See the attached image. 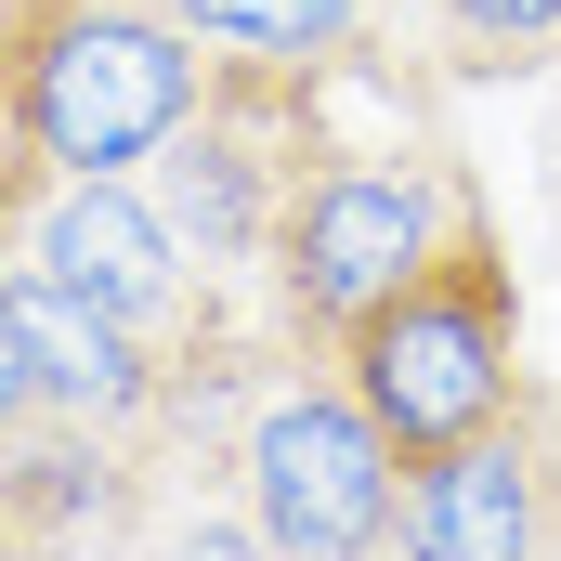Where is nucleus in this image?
Masks as SVG:
<instances>
[{"label": "nucleus", "instance_id": "1", "mask_svg": "<svg viewBox=\"0 0 561 561\" xmlns=\"http://www.w3.org/2000/svg\"><path fill=\"white\" fill-rule=\"evenodd\" d=\"M340 379H353L366 419L392 431L405 470L444 457V444H470V431L523 392V287H510V249H496L483 196L457 209V236L431 249L419 275L340 340Z\"/></svg>", "mask_w": 561, "mask_h": 561}, {"label": "nucleus", "instance_id": "2", "mask_svg": "<svg viewBox=\"0 0 561 561\" xmlns=\"http://www.w3.org/2000/svg\"><path fill=\"white\" fill-rule=\"evenodd\" d=\"M26 131L66 183H144L157 144L209 105V39L157 0H0Z\"/></svg>", "mask_w": 561, "mask_h": 561}, {"label": "nucleus", "instance_id": "3", "mask_svg": "<svg viewBox=\"0 0 561 561\" xmlns=\"http://www.w3.org/2000/svg\"><path fill=\"white\" fill-rule=\"evenodd\" d=\"M457 209H470V183L444 157H405V144H327V157H300V183H287V209H275V249H262L287 340L340 353L457 236Z\"/></svg>", "mask_w": 561, "mask_h": 561}, {"label": "nucleus", "instance_id": "4", "mask_svg": "<svg viewBox=\"0 0 561 561\" xmlns=\"http://www.w3.org/2000/svg\"><path fill=\"white\" fill-rule=\"evenodd\" d=\"M236 470H249V523L275 536V561H353V549H392L405 457H392V431L353 405V379H287L275 405L249 419Z\"/></svg>", "mask_w": 561, "mask_h": 561}, {"label": "nucleus", "instance_id": "5", "mask_svg": "<svg viewBox=\"0 0 561 561\" xmlns=\"http://www.w3.org/2000/svg\"><path fill=\"white\" fill-rule=\"evenodd\" d=\"M300 66H249V53H209V105L157 144V209L196 262H262L275 249V209L300 183Z\"/></svg>", "mask_w": 561, "mask_h": 561}, {"label": "nucleus", "instance_id": "6", "mask_svg": "<svg viewBox=\"0 0 561 561\" xmlns=\"http://www.w3.org/2000/svg\"><path fill=\"white\" fill-rule=\"evenodd\" d=\"M392 536H405V561H549V536H561V419H549V392H510L470 444L419 457Z\"/></svg>", "mask_w": 561, "mask_h": 561}, {"label": "nucleus", "instance_id": "7", "mask_svg": "<svg viewBox=\"0 0 561 561\" xmlns=\"http://www.w3.org/2000/svg\"><path fill=\"white\" fill-rule=\"evenodd\" d=\"M13 249H26V262H53L79 300L131 313V327H209V262L170 236L157 183H66V170H53Z\"/></svg>", "mask_w": 561, "mask_h": 561}, {"label": "nucleus", "instance_id": "8", "mask_svg": "<svg viewBox=\"0 0 561 561\" xmlns=\"http://www.w3.org/2000/svg\"><path fill=\"white\" fill-rule=\"evenodd\" d=\"M0 313H13V340H26V366H39V392H53V419L144 431L170 392H183V366L157 353V327L79 300V287L53 275V262H26V249H0Z\"/></svg>", "mask_w": 561, "mask_h": 561}, {"label": "nucleus", "instance_id": "9", "mask_svg": "<svg viewBox=\"0 0 561 561\" xmlns=\"http://www.w3.org/2000/svg\"><path fill=\"white\" fill-rule=\"evenodd\" d=\"M118 457H105V431L92 419H66V444H26L13 470H0V523L26 536L39 561H66V549H92L105 523H118Z\"/></svg>", "mask_w": 561, "mask_h": 561}, {"label": "nucleus", "instance_id": "10", "mask_svg": "<svg viewBox=\"0 0 561 561\" xmlns=\"http://www.w3.org/2000/svg\"><path fill=\"white\" fill-rule=\"evenodd\" d=\"M170 26H196L209 53H249V66H300V79H327V66H353L366 53V0H157Z\"/></svg>", "mask_w": 561, "mask_h": 561}, {"label": "nucleus", "instance_id": "11", "mask_svg": "<svg viewBox=\"0 0 561 561\" xmlns=\"http://www.w3.org/2000/svg\"><path fill=\"white\" fill-rule=\"evenodd\" d=\"M431 13H444V53H457L470 79L549 66V53H561V0H431Z\"/></svg>", "mask_w": 561, "mask_h": 561}, {"label": "nucleus", "instance_id": "12", "mask_svg": "<svg viewBox=\"0 0 561 561\" xmlns=\"http://www.w3.org/2000/svg\"><path fill=\"white\" fill-rule=\"evenodd\" d=\"M39 183H53V157H39V131H26V92H13V26H0V249L26 236Z\"/></svg>", "mask_w": 561, "mask_h": 561}, {"label": "nucleus", "instance_id": "13", "mask_svg": "<svg viewBox=\"0 0 561 561\" xmlns=\"http://www.w3.org/2000/svg\"><path fill=\"white\" fill-rule=\"evenodd\" d=\"M144 561H275V536H262V523H222V510H196V523H170Z\"/></svg>", "mask_w": 561, "mask_h": 561}, {"label": "nucleus", "instance_id": "14", "mask_svg": "<svg viewBox=\"0 0 561 561\" xmlns=\"http://www.w3.org/2000/svg\"><path fill=\"white\" fill-rule=\"evenodd\" d=\"M39 419H53V392H39V366H26V340H13V313H0V444H26Z\"/></svg>", "mask_w": 561, "mask_h": 561}, {"label": "nucleus", "instance_id": "15", "mask_svg": "<svg viewBox=\"0 0 561 561\" xmlns=\"http://www.w3.org/2000/svg\"><path fill=\"white\" fill-rule=\"evenodd\" d=\"M0 561H39V549H26V536H13V523H0Z\"/></svg>", "mask_w": 561, "mask_h": 561}, {"label": "nucleus", "instance_id": "16", "mask_svg": "<svg viewBox=\"0 0 561 561\" xmlns=\"http://www.w3.org/2000/svg\"><path fill=\"white\" fill-rule=\"evenodd\" d=\"M353 561H392V549H353Z\"/></svg>", "mask_w": 561, "mask_h": 561}]
</instances>
